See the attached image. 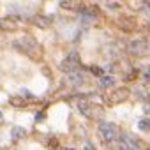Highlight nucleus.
Masks as SVG:
<instances>
[{"mask_svg":"<svg viewBox=\"0 0 150 150\" xmlns=\"http://www.w3.org/2000/svg\"><path fill=\"white\" fill-rule=\"evenodd\" d=\"M141 12H143V14H147V16L150 18V4H145V6L141 7Z\"/></svg>","mask_w":150,"mask_h":150,"instance_id":"16","label":"nucleus"},{"mask_svg":"<svg viewBox=\"0 0 150 150\" xmlns=\"http://www.w3.org/2000/svg\"><path fill=\"white\" fill-rule=\"evenodd\" d=\"M143 76H145V78L148 79V78H150V69H148V71H145V74H143Z\"/></svg>","mask_w":150,"mask_h":150,"instance_id":"20","label":"nucleus"},{"mask_svg":"<svg viewBox=\"0 0 150 150\" xmlns=\"http://www.w3.org/2000/svg\"><path fill=\"white\" fill-rule=\"evenodd\" d=\"M79 66H81L79 55H78L76 51H73V53H69L66 58L62 60V64H60V69H62L64 73H71V71H76V69H79Z\"/></svg>","mask_w":150,"mask_h":150,"instance_id":"6","label":"nucleus"},{"mask_svg":"<svg viewBox=\"0 0 150 150\" xmlns=\"http://www.w3.org/2000/svg\"><path fill=\"white\" fill-rule=\"evenodd\" d=\"M148 150H150V145H148Z\"/></svg>","mask_w":150,"mask_h":150,"instance_id":"24","label":"nucleus"},{"mask_svg":"<svg viewBox=\"0 0 150 150\" xmlns=\"http://www.w3.org/2000/svg\"><path fill=\"white\" fill-rule=\"evenodd\" d=\"M92 73H94V74H97L99 78H102V76H104V73H102V69H99V67H92Z\"/></svg>","mask_w":150,"mask_h":150,"instance_id":"17","label":"nucleus"},{"mask_svg":"<svg viewBox=\"0 0 150 150\" xmlns=\"http://www.w3.org/2000/svg\"><path fill=\"white\" fill-rule=\"evenodd\" d=\"M138 127H140V131H150V118H141L138 122Z\"/></svg>","mask_w":150,"mask_h":150,"instance_id":"14","label":"nucleus"},{"mask_svg":"<svg viewBox=\"0 0 150 150\" xmlns=\"http://www.w3.org/2000/svg\"><path fill=\"white\" fill-rule=\"evenodd\" d=\"M97 133H99V138L102 140V143H106V145H111L113 141H117L122 136L120 127L117 124H111V122H101Z\"/></svg>","mask_w":150,"mask_h":150,"instance_id":"3","label":"nucleus"},{"mask_svg":"<svg viewBox=\"0 0 150 150\" xmlns=\"http://www.w3.org/2000/svg\"><path fill=\"white\" fill-rule=\"evenodd\" d=\"M66 79H67V83L71 85V87H79V85H83L85 83V74L81 73V71H71V73H67V76H66Z\"/></svg>","mask_w":150,"mask_h":150,"instance_id":"9","label":"nucleus"},{"mask_svg":"<svg viewBox=\"0 0 150 150\" xmlns=\"http://www.w3.org/2000/svg\"><path fill=\"white\" fill-rule=\"evenodd\" d=\"M115 85V79L111 76H102L101 78V88H111Z\"/></svg>","mask_w":150,"mask_h":150,"instance_id":"13","label":"nucleus"},{"mask_svg":"<svg viewBox=\"0 0 150 150\" xmlns=\"http://www.w3.org/2000/svg\"><path fill=\"white\" fill-rule=\"evenodd\" d=\"M129 88L127 87H120V88H115V90H110L108 94L104 95V102L108 106H117V104H122L124 101H127L129 97Z\"/></svg>","mask_w":150,"mask_h":150,"instance_id":"4","label":"nucleus"},{"mask_svg":"<svg viewBox=\"0 0 150 150\" xmlns=\"http://www.w3.org/2000/svg\"><path fill=\"white\" fill-rule=\"evenodd\" d=\"M150 46H148V41L143 39V37H138V39H133L129 44H127V51H129L133 57H145L148 53Z\"/></svg>","mask_w":150,"mask_h":150,"instance_id":"5","label":"nucleus"},{"mask_svg":"<svg viewBox=\"0 0 150 150\" xmlns=\"http://www.w3.org/2000/svg\"><path fill=\"white\" fill-rule=\"evenodd\" d=\"M60 7L67 9V11H76V9H81V2L79 0H62Z\"/></svg>","mask_w":150,"mask_h":150,"instance_id":"10","label":"nucleus"},{"mask_svg":"<svg viewBox=\"0 0 150 150\" xmlns=\"http://www.w3.org/2000/svg\"><path fill=\"white\" fill-rule=\"evenodd\" d=\"M14 46H16L21 53H25L27 57H30V58H34V60L41 58V55H42L41 44H39V42H37L32 35H23V37L16 39V41H14Z\"/></svg>","mask_w":150,"mask_h":150,"instance_id":"1","label":"nucleus"},{"mask_svg":"<svg viewBox=\"0 0 150 150\" xmlns=\"http://www.w3.org/2000/svg\"><path fill=\"white\" fill-rule=\"evenodd\" d=\"M148 32H150V23H148Z\"/></svg>","mask_w":150,"mask_h":150,"instance_id":"23","label":"nucleus"},{"mask_svg":"<svg viewBox=\"0 0 150 150\" xmlns=\"http://www.w3.org/2000/svg\"><path fill=\"white\" fill-rule=\"evenodd\" d=\"M76 106H78L79 113L85 115L87 118H90V120H101V118H102V113H104L102 106H99V104L88 101L87 97H79V99L76 101Z\"/></svg>","mask_w":150,"mask_h":150,"instance_id":"2","label":"nucleus"},{"mask_svg":"<svg viewBox=\"0 0 150 150\" xmlns=\"http://www.w3.org/2000/svg\"><path fill=\"white\" fill-rule=\"evenodd\" d=\"M0 28L6 30V32H14L19 28V19L16 16H6L0 19Z\"/></svg>","mask_w":150,"mask_h":150,"instance_id":"7","label":"nucleus"},{"mask_svg":"<svg viewBox=\"0 0 150 150\" xmlns=\"http://www.w3.org/2000/svg\"><path fill=\"white\" fill-rule=\"evenodd\" d=\"M118 27L124 28V30H127V32H131V30L136 28V21H134L133 18H122V19L118 21Z\"/></svg>","mask_w":150,"mask_h":150,"instance_id":"11","label":"nucleus"},{"mask_svg":"<svg viewBox=\"0 0 150 150\" xmlns=\"http://www.w3.org/2000/svg\"><path fill=\"white\" fill-rule=\"evenodd\" d=\"M35 120H37V122H41V120H44V113H39V115L35 117Z\"/></svg>","mask_w":150,"mask_h":150,"instance_id":"18","label":"nucleus"},{"mask_svg":"<svg viewBox=\"0 0 150 150\" xmlns=\"http://www.w3.org/2000/svg\"><path fill=\"white\" fill-rule=\"evenodd\" d=\"M143 110H145V113H150V106H143Z\"/></svg>","mask_w":150,"mask_h":150,"instance_id":"21","label":"nucleus"},{"mask_svg":"<svg viewBox=\"0 0 150 150\" xmlns=\"http://www.w3.org/2000/svg\"><path fill=\"white\" fill-rule=\"evenodd\" d=\"M147 99H148V102H150V92H148V97H147Z\"/></svg>","mask_w":150,"mask_h":150,"instance_id":"22","label":"nucleus"},{"mask_svg":"<svg viewBox=\"0 0 150 150\" xmlns=\"http://www.w3.org/2000/svg\"><path fill=\"white\" fill-rule=\"evenodd\" d=\"M122 138H124V141H125V145H127V148H129V150H143L141 140L136 138L134 134H131V133H122Z\"/></svg>","mask_w":150,"mask_h":150,"instance_id":"8","label":"nucleus"},{"mask_svg":"<svg viewBox=\"0 0 150 150\" xmlns=\"http://www.w3.org/2000/svg\"><path fill=\"white\" fill-rule=\"evenodd\" d=\"M21 136H25V131L21 129V127H14L12 129V141H18Z\"/></svg>","mask_w":150,"mask_h":150,"instance_id":"15","label":"nucleus"},{"mask_svg":"<svg viewBox=\"0 0 150 150\" xmlns=\"http://www.w3.org/2000/svg\"><path fill=\"white\" fill-rule=\"evenodd\" d=\"M34 25H37V27H41V28H48L50 25H51V19L48 18V16H41V14H37V16H34Z\"/></svg>","mask_w":150,"mask_h":150,"instance_id":"12","label":"nucleus"},{"mask_svg":"<svg viewBox=\"0 0 150 150\" xmlns=\"http://www.w3.org/2000/svg\"><path fill=\"white\" fill-rule=\"evenodd\" d=\"M85 150H95V148H94L90 143H87V145H85Z\"/></svg>","mask_w":150,"mask_h":150,"instance_id":"19","label":"nucleus"}]
</instances>
